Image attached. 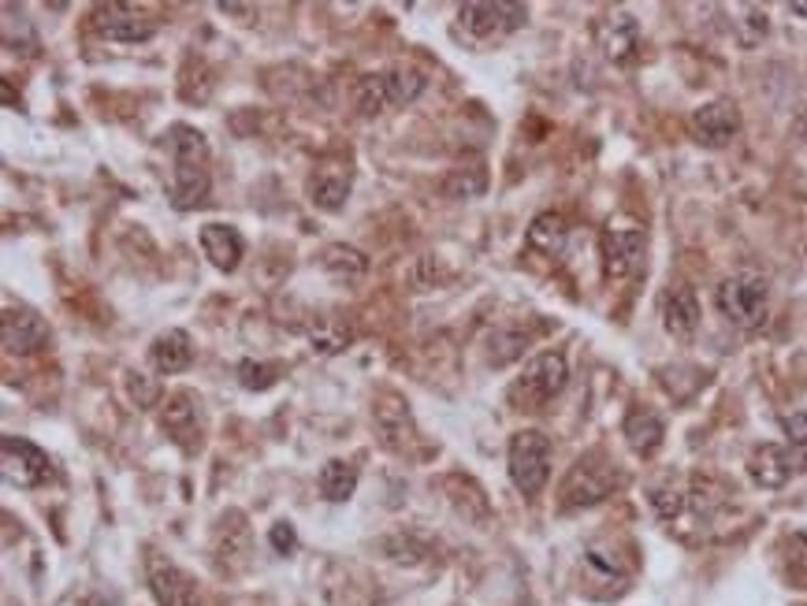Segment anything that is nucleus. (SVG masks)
<instances>
[{
    "label": "nucleus",
    "instance_id": "nucleus-7",
    "mask_svg": "<svg viewBox=\"0 0 807 606\" xmlns=\"http://www.w3.org/2000/svg\"><path fill=\"white\" fill-rule=\"evenodd\" d=\"M93 30L120 46H138L157 34V19L150 12H138L131 4H98L93 8Z\"/></svg>",
    "mask_w": 807,
    "mask_h": 606
},
{
    "label": "nucleus",
    "instance_id": "nucleus-33",
    "mask_svg": "<svg viewBox=\"0 0 807 606\" xmlns=\"http://www.w3.org/2000/svg\"><path fill=\"white\" fill-rule=\"evenodd\" d=\"M796 134H800V142H807V101L800 104V112H796Z\"/></svg>",
    "mask_w": 807,
    "mask_h": 606
},
{
    "label": "nucleus",
    "instance_id": "nucleus-9",
    "mask_svg": "<svg viewBox=\"0 0 807 606\" xmlns=\"http://www.w3.org/2000/svg\"><path fill=\"white\" fill-rule=\"evenodd\" d=\"M0 339H4V350L8 354H38L41 346L49 343V324L41 321L34 310H27V305H8L4 310V321H0Z\"/></svg>",
    "mask_w": 807,
    "mask_h": 606
},
{
    "label": "nucleus",
    "instance_id": "nucleus-22",
    "mask_svg": "<svg viewBox=\"0 0 807 606\" xmlns=\"http://www.w3.org/2000/svg\"><path fill=\"white\" fill-rule=\"evenodd\" d=\"M321 264L339 283H354L369 272V257L357 246H346V242H332V246L321 253Z\"/></svg>",
    "mask_w": 807,
    "mask_h": 606
},
{
    "label": "nucleus",
    "instance_id": "nucleus-12",
    "mask_svg": "<svg viewBox=\"0 0 807 606\" xmlns=\"http://www.w3.org/2000/svg\"><path fill=\"white\" fill-rule=\"evenodd\" d=\"M599 46L607 52L611 63H618V68H629L636 60V52H640V23L629 16V12H614L599 23Z\"/></svg>",
    "mask_w": 807,
    "mask_h": 606
},
{
    "label": "nucleus",
    "instance_id": "nucleus-19",
    "mask_svg": "<svg viewBox=\"0 0 807 606\" xmlns=\"http://www.w3.org/2000/svg\"><path fill=\"white\" fill-rule=\"evenodd\" d=\"M663 435H666V424L655 410H647V406L629 410V417H625V443L633 446V454L652 458L658 446H663Z\"/></svg>",
    "mask_w": 807,
    "mask_h": 606
},
{
    "label": "nucleus",
    "instance_id": "nucleus-11",
    "mask_svg": "<svg viewBox=\"0 0 807 606\" xmlns=\"http://www.w3.org/2000/svg\"><path fill=\"white\" fill-rule=\"evenodd\" d=\"M740 131V112L729 101H707L693 112V138L707 149L729 145Z\"/></svg>",
    "mask_w": 807,
    "mask_h": 606
},
{
    "label": "nucleus",
    "instance_id": "nucleus-20",
    "mask_svg": "<svg viewBox=\"0 0 807 606\" xmlns=\"http://www.w3.org/2000/svg\"><path fill=\"white\" fill-rule=\"evenodd\" d=\"M350 198V172L335 164L316 168V175L310 179V201L324 212H339Z\"/></svg>",
    "mask_w": 807,
    "mask_h": 606
},
{
    "label": "nucleus",
    "instance_id": "nucleus-34",
    "mask_svg": "<svg viewBox=\"0 0 807 606\" xmlns=\"http://www.w3.org/2000/svg\"><path fill=\"white\" fill-rule=\"evenodd\" d=\"M793 12L796 16H807V4H793Z\"/></svg>",
    "mask_w": 807,
    "mask_h": 606
},
{
    "label": "nucleus",
    "instance_id": "nucleus-31",
    "mask_svg": "<svg viewBox=\"0 0 807 606\" xmlns=\"http://www.w3.org/2000/svg\"><path fill=\"white\" fill-rule=\"evenodd\" d=\"M269 539H272V547L280 551V555H291V551H294V544H299V539H294V528L286 525V521H280V525H272Z\"/></svg>",
    "mask_w": 807,
    "mask_h": 606
},
{
    "label": "nucleus",
    "instance_id": "nucleus-24",
    "mask_svg": "<svg viewBox=\"0 0 807 606\" xmlns=\"http://www.w3.org/2000/svg\"><path fill=\"white\" fill-rule=\"evenodd\" d=\"M168 149H172L175 164H209V142L198 127L175 123L168 131Z\"/></svg>",
    "mask_w": 807,
    "mask_h": 606
},
{
    "label": "nucleus",
    "instance_id": "nucleus-3",
    "mask_svg": "<svg viewBox=\"0 0 807 606\" xmlns=\"http://www.w3.org/2000/svg\"><path fill=\"white\" fill-rule=\"evenodd\" d=\"M566 380H569L566 357H562L558 350H544V354H536L525 365L522 376L514 380L510 398H514L522 410H544L551 398H558L562 391H566Z\"/></svg>",
    "mask_w": 807,
    "mask_h": 606
},
{
    "label": "nucleus",
    "instance_id": "nucleus-30",
    "mask_svg": "<svg viewBox=\"0 0 807 606\" xmlns=\"http://www.w3.org/2000/svg\"><path fill=\"white\" fill-rule=\"evenodd\" d=\"M781 428L789 435L793 446H807V413H789V417H781Z\"/></svg>",
    "mask_w": 807,
    "mask_h": 606
},
{
    "label": "nucleus",
    "instance_id": "nucleus-25",
    "mask_svg": "<svg viewBox=\"0 0 807 606\" xmlns=\"http://www.w3.org/2000/svg\"><path fill=\"white\" fill-rule=\"evenodd\" d=\"M354 104L361 115H376L384 112V104H391L387 98V79L384 74H361L357 87H354Z\"/></svg>",
    "mask_w": 807,
    "mask_h": 606
},
{
    "label": "nucleus",
    "instance_id": "nucleus-4",
    "mask_svg": "<svg viewBox=\"0 0 807 606\" xmlns=\"http://www.w3.org/2000/svg\"><path fill=\"white\" fill-rule=\"evenodd\" d=\"M614 484H618V473H614L599 454H588V458H581L566 473L562 492H558V506L562 509H588V506L603 503V498L614 492Z\"/></svg>",
    "mask_w": 807,
    "mask_h": 606
},
{
    "label": "nucleus",
    "instance_id": "nucleus-32",
    "mask_svg": "<svg viewBox=\"0 0 807 606\" xmlns=\"http://www.w3.org/2000/svg\"><path fill=\"white\" fill-rule=\"evenodd\" d=\"M789 547L796 551V555H793L796 566H804V569H807V533H804V536H793V544H789Z\"/></svg>",
    "mask_w": 807,
    "mask_h": 606
},
{
    "label": "nucleus",
    "instance_id": "nucleus-17",
    "mask_svg": "<svg viewBox=\"0 0 807 606\" xmlns=\"http://www.w3.org/2000/svg\"><path fill=\"white\" fill-rule=\"evenodd\" d=\"M190 361H194V346H190V335L183 327H168L153 339L150 346V365L161 372V376H175V372H186Z\"/></svg>",
    "mask_w": 807,
    "mask_h": 606
},
{
    "label": "nucleus",
    "instance_id": "nucleus-10",
    "mask_svg": "<svg viewBox=\"0 0 807 606\" xmlns=\"http://www.w3.org/2000/svg\"><path fill=\"white\" fill-rule=\"evenodd\" d=\"M581 573H584L588 592L599 595V599H614V595H622L625 588H629V569L622 566V558L614 555V551L588 547L584 551Z\"/></svg>",
    "mask_w": 807,
    "mask_h": 606
},
{
    "label": "nucleus",
    "instance_id": "nucleus-29",
    "mask_svg": "<svg viewBox=\"0 0 807 606\" xmlns=\"http://www.w3.org/2000/svg\"><path fill=\"white\" fill-rule=\"evenodd\" d=\"M280 380V365H264V361H242L239 365V384L246 391H269Z\"/></svg>",
    "mask_w": 807,
    "mask_h": 606
},
{
    "label": "nucleus",
    "instance_id": "nucleus-26",
    "mask_svg": "<svg viewBox=\"0 0 807 606\" xmlns=\"http://www.w3.org/2000/svg\"><path fill=\"white\" fill-rule=\"evenodd\" d=\"M387 98L391 104H413L424 90V74L413 68H391L387 74Z\"/></svg>",
    "mask_w": 807,
    "mask_h": 606
},
{
    "label": "nucleus",
    "instance_id": "nucleus-5",
    "mask_svg": "<svg viewBox=\"0 0 807 606\" xmlns=\"http://www.w3.org/2000/svg\"><path fill=\"white\" fill-rule=\"evenodd\" d=\"M458 23L473 41H498L528 23L525 4H506V0H473L458 8Z\"/></svg>",
    "mask_w": 807,
    "mask_h": 606
},
{
    "label": "nucleus",
    "instance_id": "nucleus-18",
    "mask_svg": "<svg viewBox=\"0 0 807 606\" xmlns=\"http://www.w3.org/2000/svg\"><path fill=\"white\" fill-rule=\"evenodd\" d=\"M212 179H209V164H175L172 175V205L179 212L201 209L209 201Z\"/></svg>",
    "mask_w": 807,
    "mask_h": 606
},
{
    "label": "nucleus",
    "instance_id": "nucleus-6",
    "mask_svg": "<svg viewBox=\"0 0 807 606\" xmlns=\"http://www.w3.org/2000/svg\"><path fill=\"white\" fill-rule=\"evenodd\" d=\"M0 473L12 487H41L52 481V462L38 443L4 435L0 440Z\"/></svg>",
    "mask_w": 807,
    "mask_h": 606
},
{
    "label": "nucleus",
    "instance_id": "nucleus-13",
    "mask_svg": "<svg viewBox=\"0 0 807 606\" xmlns=\"http://www.w3.org/2000/svg\"><path fill=\"white\" fill-rule=\"evenodd\" d=\"M793 473H796V462H793V454L785 451V446L763 443V446L751 451L748 476H751V484L763 487V492H778V487H785L793 481Z\"/></svg>",
    "mask_w": 807,
    "mask_h": 606
},
{
    "label": "nucleus",
    "instance_id": "nucleus-8",
    "mask_svg": "<svg viewBox=\"0 0 807 606\" xmlns=\"http://www.w3.org/2000/svg\"><path fill=\"white\" fill-rule=\"evenodd\" d=\"M647 235L640 228H607L603 231V272L607 280H629L644 261Z\"/></svg>",
    "mask_w": 807,
    "mask_h": 606
},
{
    "label": "nucleus",
    "instance_id": "nucleus-14",
    "mask_svg": "<svg viewBox=\"0 0 807 606\" xmlns=\"http://www.w3.org/2000/svg\"><path fill=\"white\" fill-rule=\"evenodd\" d=\"M201 250H205L212 269L235 272L242 264V253H246V242H242L239 228H231V223H205L201 228Z\"/></svg>",
    "mask_w": 807,
    "mask_h": 606
},
{
    "label": "nucleus",
    "instance_id": "nucleus-16",
    "mask_svg": "<svg viewBox=\"0 0 807 606\" xmlns=\"http://www.w3.org/2000/svg\"><path fill=\"white\" fill-rule=\"evenodd\" d=\"M150 588L161 606H201L198 599V584L186 577L183 569L172 562H157L150 573Z\"/></svg>",
    "mask_w": 807,
    "mask_h": 606
},
{
    "label": "nucleus",
    "instance_id": "nucleus-1",
    "mask_svg": "<svg viewBox=\"0 0 807 606\" xmlns=\"http://www.w3.org/2000/svg\"><path fill=\"white\" fill-rule=\"evenodd\" d=\"M715 305L733 327H740V332H756L770 313V283L756 272H737V275H729V280L718 283Z\"/></svg>",
    "mask_w": 807,
    "mask_h": 606
},
{
    "label": "nucleus",
    "instance_id": "nucleus-23",
    "mask_svg": "<svg viewBox=\"0 0 807 606\" xmlns=\"http://www.w3.org/2000/svg\"><path fill=\"white\" fill-rule=\"evenodd\" d=\"M357 481H361V469L354 462H346V458H332L321 469V495L327 498V503H346L350 495L357 492Z\"/></svg>",
    "mask_w": 807,
    "mask_h": 606
},
{
    "label": "nucleus",
    "instance_id": "nucleus-27",
    "mask_svg": "<svg viewBox=\"0 0 807 606\" xmlns=\"http://www.w3.org/2000/svg\"><path fill=\"white\" fill-rule=\"evenodd\" d=\"M767 34H770V19H767V12H763L759 4L740 8V19H737V38H740V46H745V49H756Z\"/></svg>",
    "mask_w": 807,
    "mask_h": 606
},
{
    "label": "nucleus",
    "instance_id": "nucleus-28",
    "mask_svg": "<svg viewBox=\"0 0 807 606\" xmlns=\"http://www.w3.org/2000/svg\"><path fill=\"white\" fill-rule=\"evenodd\" d=\"M647 503H652V509L663 521H670L682 514V506H685V492L677 487L674 481H666V484H655L652 492H647Z\"/></svg>",
    "mask_w": 807,
    "mask_h": 606
},
{
    "label": "nucleus",
    "instance_id": "nucleus-2",
    "mask_svg": "<svg viewBox=\"0 0 807 606\" xmlns=\"http://www.w3.org/2000/svg\"><path fill=\"white\" fill-rule=\"evenodd\" d=\"M510 481L528 498H536L551 481V440L539 428H525L510 440Z\"/></svg>",
    "mask_w": 807,
    "mask_h": 606
},
{
    "label": "nucleus",
    "instance_id": "nucleus-21",
    "mask_svg": "<svg viewBox=\"0 0 807 606\" xmlns=\"http://www.w3.org/2000/svg\"><path fill=\"white\" fill-rule=\"evenodd\" d=\"M569 242V223L562 212H539V216L528 223V246L544 257H562Z\"/></svg>",
    "mask_w": 807,
    "mask_h": 606
},
{
    "label": "nucleus",
    "instance_id": "nucleus-15",
    "mask_svg": "<svg viewBox=\"0 0 807 606\" xmlns=\"http://www.w3.org/2000/svg\"><path fill=\"white\" fill-rule=\"evenodd\" d=\"M663 324L677 343H688L699 332V297L693 286H674L663 297Z\"/></svg>",
    "mask_w": 807,
    "mask_h": 606
}]
</instances>
